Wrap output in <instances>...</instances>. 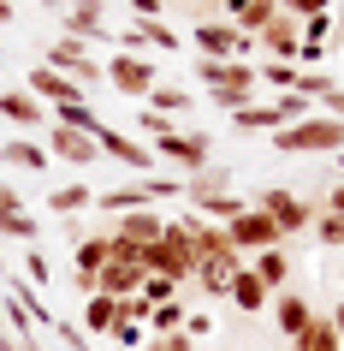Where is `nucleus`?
Wrapping results in <instances>:
<instances>
[{
  "label": "nucleus",
  "instance_id": "1",
  "mask_svg": "<svg viewBox=\"0 0 344 351\" xmlns=\"http://www.w3.org/2000/svg\"><path fill=\"white\" fill-rule=\"evenodd\" d=\"M196 77H202L208 101H214V108L226 113V119L261 101V77H255V66H250V60H196Z\"/></svg>",
  "mask_w": 344,
  "mask_h": 351
},
{
  "label": "nucleus",
  "instance_id": "2",
  "mask_svg": "<svg viewBox=\"0 0 344 351\" xmlns=\"http://www.w3.org/2000/svg\"><path fill=\"white\" fill-rule=\"evenodd\" d=\"M273 149H279V155H344V119L308 113V119H297V125L273 131Z\"/></svg>",
  "mask_w": 344,
  "mask_h": 351
},
{
  "label": "nucleus",
  "instance_id": "3",
  "mask_svg": "<svg viewBox=\"0 0 344 351\" xmlns=\"http://www.w3.org/2000/svg\"><path fill=\"white\" fill-rule=\"evenodd\" d=\"M148 274H166L172 286L196 280V239H190L184 221H166V232L148 244Z\"/></svg>",
  "mask_w": 344,
  "mask_h": 351
},
{
  "label": "nucleus",
  "instance_id": "4",
  "mask_svg": "<svg viewBox=\"0 0 344 351\" xmlns=\"http://www.w3.org/2000/svg\"><path fill=\"white\" fill-rule=\"evenodd\" d=\"M148 149H155V161H172V167H184V173H208V167H214V137H208V131L172 125V131H161V137H148Z\"/></svg>",
  "mask_w": 344,
  "mask_h": 351
},
{
  "label": "nucleus",
  "instance_id": "5",
  "mask_svg": "<svg viewBox=\"0 0 344 351\" xmlns=\"http://www.w3.org/2000/svg\"><path fill=\"white\" fill-rule=\"evenodd\" d=\"M250 203L261 208L273 226H279V239H297V232H308V226H315V203H308V197H297V191L267 185V191H255Z\"/></svg>",
  "mask_w": 344,
  "mask_h": 351
},
{
  "label": "nucleus",
  "instance_id": "6",
  "mask_svg": "<svg viewBox=\"0 0 344 351\" xmlns=\"http://www.w3.org/2000/svg\"><path fill=\"white\" fill-rule=\"evenodd\" d=\"M226 239H232V250H237V256H261V250H273V244H285V239H279V226H273L255 203L243 208V215H237L232 226H226Z\"/></svg>",
  "mask_w": 344,
  "mask_h": 351
},
{
  "label": "nucleus",
  "instance_id": "7",
  "mask_svg": "<svg viewBox=\"0 0 344 351\" xmlns=\"http://www.w3.org/2000/svg\"><path fill=\"white\" fill-rule=\"evenodd\" d=\"M107 84L125 95V101H148V90L161 84V72H155L148 60H137V54H113L107 60Z\"/></svg>",
  "mask_w": 344,
  "mask_h": 351
},
{
  "label": "nucleus",
  "instance_id": "8",
  "mask_svg": "<svg viewBox=\"0 0 344 351\" xmlns=\"http://www.w3.org/2000/svg\"><path fill=\"white\" fill-rule=\"evenodd\" d=\"M48 66H54V72H66L77 90H83V84H95V77H107V66H101V60H90V48H83V42H72V36H59L54 48H48Z\"/></svg>",
  "mask_w": 344,
  "mask_h": 351
},
{
  "label": "nucleus",
  "instance_id": "9",
  "mask_svg": "<svg viewBox=\"0 0 344 351\" xmlns=\"http://www.w3.org/2000/svg\"><path fill=\"white\" fill-rule=\"evenodd\" d=\"M48 155L66 167H95L101 161V143H95L90 131H77V125H48Z\"/></svg>",
  "mask_w": 344,
  "mask_h": 351
},
{
  "label": "nucleus",
  "instance_id": "10",
  "mask_svg": "<svg viewBox=\"0 0 344 351\" xmlns=\"http://www.w3.org/2000/svg\"><path fill=\"white\" fill-rule=\"evenodd\" d=\"M95 143H101V161H119V167H131V173H155V149L137 143V137H125V131L101 125V131H95Z\"/></svg>",
  "mask_w": 344,
  "mask_h": 351
},
{
  "label": "nucleus",
  "instance_id": "11",
  "mask_svg": "<svg viewBox=\"0 0 344 351\" xmlns=\"http://www.w3.org/2000/svg\"><path fill=\"white\" fill-rule=\"evenodd\" d=\"M255 48H261V60H303V19L279 12V19L255 36Z\"/></svg>",
  "mask_w": 344,
  "mask_h": 351
},
{
  "label": "nucleus",
  "instance_id": "12",
  "mask_svg": "<svg viewBox=\"0 0 344 351\" xmlns=\"http://www.w3.org/2000/svg\"><path fill=\"white\" fill-rule=\"evenodd\" d=\"M0 119L18 131H36V125H54V108L36 101L30 90H0Z\"/></svg>",
  "mask_w": 344,
  "mask_h": 351
},
{
  "label": "nucleus",
  "instance_id": "13",
  "mask_svg": "<svg viewBox=\"0 0 344 351\" xmlns=\"http://www.w3.org/2000/svg\"><path fill=\"white\" fill-rule=\"evenodd\" d=\"M24 90L36 95V101H48V108H72V101H83V90H77V84H72L66 72H54L48 60H42L36 72L24 77Z\"/></svg>",
  "mask_w": 344,
  "mask_h": 351
},
{
  "label": "nucleus",
  "instance_id": "14",
  "mask_svg": "<svg viewBox=\"0 0 344 351\" xmlns=\"http://www.w3.org/2000/svg\"><path fill=\"white\" fill-rule=\"evenodd\" d=\"M59 30H66L72 42L107 36V0H77V6H66V12H59Z\"/></svg>",
  "mask_w": 344,
  "mask_h": 351
},
{
  "label": "nucleus",
  "instance_id": "15",
  "mask_svg": "<svg viewBox=\"0 0 344 351\" xmlns=\"http://www.w3.org/2000/svg\"><path fill=\"white\" fill-rule=\"evenodd\" d=\"M119 42H125V54L131 48H161V54H178V30L166 19H131L125 30H119Z\"/></svg>",
  "mask_w": 344,
  "mask_h": 351
},
{
  "label": "nucleus",
  "instance_id": "16",
  "mask_svg": "<svg viewBox=\"0 0 344 351\" xmlns=\"http://www.w3.org/2000/svg\"><path fill=\"white\" fill-rule=\"evenodd\" d=\"M267 286H261V274H255L250 262H243V268H237L232 274V286H226V304H232V310H243V315H261L267 310Z\"/></svg>",
  "mask_w": 344,
  "mask_h": 351
},
{
  "label": "nucleus",
  "instance_id": "17",
  "mask_svg": "<svg viewBox=\"0 0 344 351\" xmlns=\"http://www.w3.org/2000/svg\"><path fill=\"white\" fill-rule=\"evenodd\" d=\"M95 208L101 215H137V208H155V191H148V179H137V185H107V191H95Z\"/></svg>",
  "mask_w": 344,
  "mask_h": 351
},
{
  "label": "nucleus",
  "instance_id": "18",
  "mask_svg": "<svg viewBox=\"0 0 344 351\" xmlns=\"http://www.w3.org/2000/svg\"><path fill=\"white\" fill-rule=\"evenodd\" d=\"M0 167H12V173H48L54 155H48L36 137H6V143H0Z\"/></svg>",
  "mask_w": 344,
  "mask_h": 351
},
{
  "label": "nucleus",
  "instance_id": "19",
  "mask_svg": "<svg viewBox=\"0 0 344 351\" xmlns=\"http://www.w3.org/2000/svg\"><path fill=\"white\" fill-rule=\"evenodd\" d=\"M166 232V215L161 208H137V215H119V226H113V239L137 244V250H148V244Z\"/></svg>",
  "mask_w": 344,
  "mask_h": 351
},
{
  "label": "nucleus",
  "instance_id": "20",
  "mask_svg": "<svg viewBox=\"0 0 344 351\" xmlns=\"http://www.w3.org/2000/svg\"><path fill=\"white\" fill-rule=\"evenodd\" d=\"M308 322H315V304H308L303 292H291V286H285V292L273 298V328L285 333V339H297V333H303Z\"/></svg>",
  "mask_w": 344,
  "mask_h": 351
},
{
  "label": "nucleus",
  "instance_id": "21",
  "mask_svg": "<svg viewBox=\"0 0 344 351\" xmlns=\"http://www.w3.org/2000/svg\"><path fill=\"white\" fill-rule=\"evenodd\" d=\"M226 191H232V173H226V167H208V173H190V179H184V197H190L196 215H202L208 203H220Z\"/></svg>",
  "mask_w": 344,
  "mask_h": 351
},
{
  "label": "nucleus",
  "instance_id": "22",
  "mask_svg": "<svg viewBox=\"0 0 344 351\" xmlns=\"http://www.w3.org/2000/svg\"><path fill=\"white\" fill-rule=\"evenodd\" d=\"M0 239H12V244H36L42 239V221H30V208L18 203H0Z\"/></svg>",
  "mask_w": 344,
  "mask_h": 351
},
{
  "label": "nucleus",
  "instance_id": "23",
  "mask_svg": "<svg viewBox=\"0 0 344 351\" xmlns=\"http://www.w3.org/2000/svg\"><path fill=\"white\" fill-rule=\"evenodd\" d=\"M250 268L261 274V286H267L273 298L291 286V256H285V244H273V250H261V256H250Z\"/></svg>",
  "mask_w": 344,
  "mask_h": 351
},
{
  "label": "nucleus",
  "instance_id": "24",
  "mask_svg": "<svg viewBox=\"0 0 344 351\" xmlns=\"http://www.w3.org/2000/svg\"><path fill=\"white\" fill-rule=\"evenodd\" d=\"M226 19H232L237 30H243V36H261V30H267V24L279 19V0H237Z\"/></svg>",
  "mask_w": 344,
  "mask_h": 351
},
{
  "label": "nucleus",
  "instance_id": "25",
  "mask_svg": "<svg viewBox=\"0 0 344 351\" xmlns=\"http://www.w3.org/2000/svg\"><path fill=\"white\" fill-rule=\"evenodd\" d=\"M291 351H344V339H339V328H332V315H315L297 339H291Z\"/></svg>",
  "mask_w": 344,
  "mask_h": 351
},
{
  "label": "nucleus",
  "instance_id": "26",
  "mask_svg": "<svg viewBox=\"0 0 344 351\" xmlns=\"http://www.w3.org/2000/svg\"><path fill=\"white\" fill-rule=\"evenodd\" d=\"M285 125V119H279V108H273V101H255V108H243V113H232V131H243V137H255V131H279Z\"/></svg>",
  "mask_w": 344,
  "mask_h": 351
},
{
  "label": "nucleus",
  "instance_id": "27",
  "mask_svg": "<svg viewBox=\"0 0 344 351\" xmlns=\"http://www.w3.org/2000/svg\"><path fill=\"white\" fill-rule=\"evenodd\" d=\"M143 108L166 113V119H178V113H190V108H196V95H190V90H178V84H155V90H148V101H143Z\"/></svg>",
  "mask_w": 344,
  "mask_h": 351
},
{
  "label": "nucleus",
  "instance_id": "28",
  "mask_svg": "<svg viewBox=\"0 0 344 351\" xmlns=\"http://www.w3.org/2000/svg\"><path fill=\"white\" fill-rule=\"evenodd\" d=\"M83 328H90V333H113V328H119V298H107V292L83 298Z\"/></svg>",
  "mask_w": 344,
  "mask_h": 351
},
{
  "label": "nucleus",
  "instance_id": "29",
  "mask_svg": "<svg viewBox=\"0 0 344 351\" xmlns=\"http://www.w3.org/2000/svg\"><path fill=\"white\" fill-rule=\"evenodd\" d=\"M48 208L54 215H83V208H95V191L90 185H54L48 191Z\"/></svg>",
  "mask_w": 344,
  "mask_h": 351
},
{
  "label": "nucleus",
  "instance_id": "30",
  "mask_svg": "<svg viewBox=\"0 0 344 351\" xmlns=\"http://www.w3.org/2000/svg\"><path fill=\"white\" fill-rule=\"evenodd\" d=\"M255 77H261V84H267V90H279V95H291L297 90V66H291V60H261V66H255Z\"/></svg>",
  "mask_w": 344,
  "mask_h": 351
},
{
  "label": "nucleus",
  "instance_id": "31",
  "mask_svg": "<svg viewBox=\"0 0 344 351\" xmlns=\"http://www.w3.org/2000/svg\"><path fill=\"white\" fill-rule=\"evenodd\" d=\"M326 42H332V12H321V19H303V60H321Z\"/></svg>",
  "mask_w": 344,
  "mask_h": 351
},
{
  "label": "nucleus",
  "instance_id": "32",
  "mask_svg": "<svg viewBox=\"0 0 344 351\" xmlns=\"http://www.w3.org/2000/svg\"><path fill=\"white\" fill-rule=\"evenodd\" d=\"M184 315H190V310L172 298V304H155V310H148V328H155V333H184Z\"/></svg>",
  "mask_w": 344,
  "mask_h": 351
},
{
  "label": "nucleus",
  "instance_id": "33",
  "mask_svg": "<svg viewBox=\"0 0 344 351\" xmlns=\"http://www.w3.org/2000/svg\"><path fill=\"white\" fill-rule=\"evenodd\" d=\"M315 239H321L326 250H344V215H332V208H321V221H315Z\"/></svg>",
  "mask_w": 344,
  "mask_h": 351
},
{
  "label": "nucleus",
  "instance_id": "34",
  "mask_svg": "<svg viewBox=\"0 0 344 351\" xmlns=\"http://www.w3.org/2000/svg\"><path fill=\"white\" fill-rule=\"evenodd\" d=\"M18 268H24V274H30V286H48V280H54V262L42 256L36 244H24V262H18Z\"/></svg>",
  "mask_w": 344,
  "mask_h": 351
},
{
  "label": "nucleus",
  "instance_id": "35",
  "mask_svg": "<svg viewBox=\"0 0 344 351\" xmlns=\"http://www.w3.org/2000/svg\"><path fill=\"white\" fill-rule=\"evenodd\" d=\"M273 108H279V119H285V125H297V119H308V113H315V101H308V95H279V101H273Z\"/></svg>",
  "mask_w": 344,
  "mask_h": 351
},
{
  "label": "nucleus",
  "instance_id": "36",
  "mask_svg": "<svg viewBox=\"0 0 344 351\" xmlns=\"http://www.w3.org/2000/svg\"><path fill=\"white\" fill-rule=\"evenodd\" d=\"M137 298H148V310H155V304H172V298H178V286H172L166 274H148V280H143V292H137Z\"/></svg>",
  "mask_w": 344,
  "mask_h": 351
},
{
  "label": "nucleus",
  "instance_id": "37",
  "mask_svg": "<svg viewBox=\"0 0 344 351\" xmlns=\"http://www.w3.org/2000/svg\"><path fill=\"white\" fill-rule=\"evenodd\" d=\"M326 90H339V77H326V72H303L297 77V95H308V101H321Z\"/></svg>",
  "mask_w": 344,
  "mask_h": 351
},
{
  "label": "nucleus",
  "instance_id": "38",
  "mask_svg": "<svg viewBox=\"0 0 344 351\" xmlns=\"http://www.w3.org/2000/svg\"><path fill=\"white\" fill-rule=\"evenodd\" d=\"M107 339H113V346H119V351H143V346H148V339H143V328H137V322H119V328H113Z\"/></svg>",
  "mask_w": 344,
  "mask_h": 351
},
{
  "label": "nucleus",
  "instance_id": "39",
  "mask_svg": "<svg viewBox=\"0 0 344 351\" xmlns=\"http://www.w3.org/2000/svg\"><path fill=\"white\" fill-rule=\"evenodd\" d=\"M279 12H291V19H321V12H332V0H279Z\"/></svg>",
  "mask_w": 344,
  "mask_h": 351
},
{
  "label": "nucleus",
  "instance_id": "40",
  "mask_svg": "<svg viewBox=\"0 0 344 351\" xmlns=\"http://www.w3.org/2000/svg\"><path fill=\"white\" fill-rule=\"evenodd\" d=\"M143 351H196V339H190V333H155Z\"/></svg>",
  "mask_w": 344,
  "mask_h": 351
},
{
  "label": "nucleus",
  "instance_id": "41",
  "mask_svg": "<svg viewBox=\"0 0 344 351\" xmlns=\"http://www.w3.org/2000/svg\"><path fill=\"white\" fill-rule=\"evenodd\" d=\"M137 131H143V137H161V131H172V119L155 113V108H143V113H137Z\"/></svg>",
  "mask_w": 344,
  "mask_h": 351
},
{
  "label": "nucleus",
  "instance_id": "42",
  "mask_svg": "<svg viewBox=\"0 0 344 351\" xmlns=\"http://www.w3.org/2000/svg\"><path fill=\"white\" fill-rule=\"evenodd\" d=\"M315 113H326V119H344V84H339V90H326L321 101H315Z\"/></svg>",
  "mask_w": 344,
  "mask_h": 351
},
{
  "label": "nucleus",
  "instance_id": "43",
  "mask_svg": "<svg viewBox=\"0 0 344 351\" xmlns=\"http://www.w3.org/2000/svg\"><path fill=\"white\" fill-rule=\"evenodd\" d=\"M184 333H190V339H208V333H214V315H184Z\"/></svg>",
  "mask_w": 344,
  "mask_h": 351
},
{
  "label": "nucleus",
  "instance_id": "44",
  "mask_svg": "<svg viewBox=\"0 0 344 351\" xmlns=\"http://www.w3.org/2000/svg\"><path fill=\"white\" fill-rule=\"evenodd\" d=\"M131 12H137V19H161L166 0H131Z\"/></svg>",
  "mask_w": 344,
  "mask_h": 351
},
{
  "label": "nucleus",
  "instance_id": "45",
  "mask_svg": "<svg viewBox=\"0 0 344 351\" xmlns=\"http://www.w3.org/2000/svg\"><path fill=\"white\" fill-rule=\"evenodd\" d=\"M321 208H332V215H344V179H339L332 191H326V203H321Z\"/></svg>",
  "mask_w": 344,
  "mask_h": 351
},
{
  "label": "nucleus",
  "instance_id": "46",
  "mask_svg": "<svg viewBox=\"0 0 344 351\" xmlns=\"http://www.w3.org/2000/svg\"><path fill=\"white\" fill-rule=\"evenodd\" d=\"M18 19V6H12V0H0V24H12Z\"/></svg>",
  "mask_w": 344,
  "mask_h": 351
},
{
  "label": "nucleus",
  "instance_id": "47",
  "mask_svg": "<svg viewBox=\"0 0 344 351\" xmlns=\"http://www.w3.org/2000/svg\"><path fill=\"white\" fill-rule=\"evenodd\" d=\"M0 351H24V339H12V333H0Z\"/></svg>",
  "mask_w": 344,
  "mask_h": 351
},
{
  "label": "nucleus",
  "instance_id": "48",
  "mask_svg": "<svg viewBox=\"0 0 344 351\" xmlns=\"http://www.w3.org/2000/svg\"><path fill=\"white\" fill-rule=\"evenodd\" d=\"M332 328H339V339H344V304H339V310H332Z\"/></svg>",
  "mask_w": 344,
  "mask_h": 351
},
{
  "label": "nucleus",
  "instance_id": "49",
  "mask_svg": "<svg viewBox=\"0 0 344 351\" xmlns=\"http://www.w3.org/2000/svg\"><path fill=\"white\" fill-rule=\"evenodd\" d=\"M0 203H18V191H12V185H0Z\"/></svg>",
  "mask_w": 344,
  "mask_h": 351
},
{
  "label": "nucleus",
  "instance_id": "50",
  "mask_svg": "<svg viewBox=\"0 0 344 351\" xmlns=\"http://www.w3.org/2000/svg\"><path fill=\"white\" fill-rule=\"evenodd\" d=\"M166 6H190V0H166Z\"/></svg>",
  "mask_w": 344,
  "mask_h": 351
},
{
  "label": "nucleus",
  "instance_id": "51",
  "mask_svg": "<svg viewBox=\"0 0 344 351\" xmlns=\"http://www.w3.org/2000/svg\"><path fill=\"white\" fill-rule=\"evenodd\" d=\"M220 6H226V12H232V6H237V0H220Z\"/></svg>",
  "mask_w": 344,
  "mask_h": 351
},
{
  "label": "nucleus",
  "instance_id": "52",
  "mask_svg": "<svg viewBox=\"0 0 344 351\" xmlns=\"http://www.w3.org/2000/svg\"><path fill=\"white\" fill-rule=\"evenodd\" d=\"M0 274H6V256H0Z\"/></svg>",
  "mask_w": 344,
  "mask_h": 351
},
{
  "label": "nucleus",
  "instance_id": "53",
  "mask_svg": "<svg viewBox=\"0 0 344 351\" xmlns=\"http://www.w3.org/2000/svg\"><path fill=\"white\" fill-rule=\"evenodd\" d=\"M0 322H6V315H0Z\"/></svg>",
  "mask_w": 344,
  "mask_h": 351
}]
</instances>
